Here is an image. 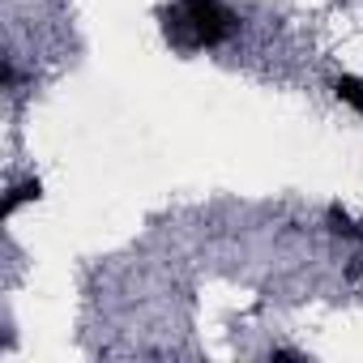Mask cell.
I'll list each match as a JSON object with an SVG mask.
<instances>
[{
    "label": "cell",
    "mask_w": 363,
    "mask_h": 363,
    "mask_svg": "<svg viewBox=\"0 0 363 363\" xmlns=\"http://www.w3.org/2000/svg\"><path fill=\"white\" fill-rule=\"evenodd\" d=\"M179 5H184V13L193 18L201 48L227 43V39L235 35V13L223 5V0H179Z\"/></svg>",
    "instance_id": "6da1fadb"
},
{
    "label": "cell",
    "mask_w": 363,
    "mask_h": 363,
    "mask_svg": "<svg viewBox=\"0 0 363 363\" xmlns=\"http://www.w3.org/2000/svg\"><path fill=\"white\" fill-rule=\"evenodd\" d=\"M39 197H43L39 179H26V184H18V189H13V193L5 197V218H9V214H13V210L22 206V201H39Z\"/></svg>",
    "instance_id": "3957f363"
},
{
    "label": "cell",
    "mask_w": 363,
    "mask_h": 363,
    "mask_svg": "<svg viewBox=\"0 0 363 363\" xmlns=\"http://www.w3.org/2000/svg\"><path fill=\"white\" fill-rule=\"evenodd\" d=\"M329 231H333V235H346V240H354V235H359V227H354L342 210H329Z\"/></svg>",
    "instance_id": "5b68a950"
},
{
    "label": "cell",
    "mask_w": 363,
    "mask_h": 363,
    "mask_svg": "<svg viewBox=\"0 0 363 363\" xmlns=\"http://www.w3.org/2000/svg\"><path fill=\"white\" fill-rule=\"evenodd\" d=\"M359 235H363V223H359Z\"/></svg>",
    "instance_id": "8992f818"
},
{
    "label": "cell",
    "mask_w": 363,
    "mask_h": 363,
    "mask_svg": "<svg viewBox=\"0 0 363 363\" xmlns=\"http://www.w3.org/2000/svg\"><path fill=\"white\" fill-rule=\"evenodd\" d=\"M162 30H167V39L175 43V48H201V39H197V26H193V18L184 13V5L179 9H167L162 13Z\"/></svg>",
    "instance_id": "7a4b0ae2"
},
{
    "label": "cell",
    "mask_w": 363,
    "mask_h": 363,
    "mask_svg": "<svg viewBox=\"0 0 363 363\" xmlns=\"http://www.w3.org/2000/svg\"><path fill=\"white\" fill-rule=\"evenodd\" d=\"M333 90H337V99H342V103H350V107L363 116V82H354V77H337V82H333Z\"/></svg>",
    "instance_id": "277c9868"
}]
</instances>
